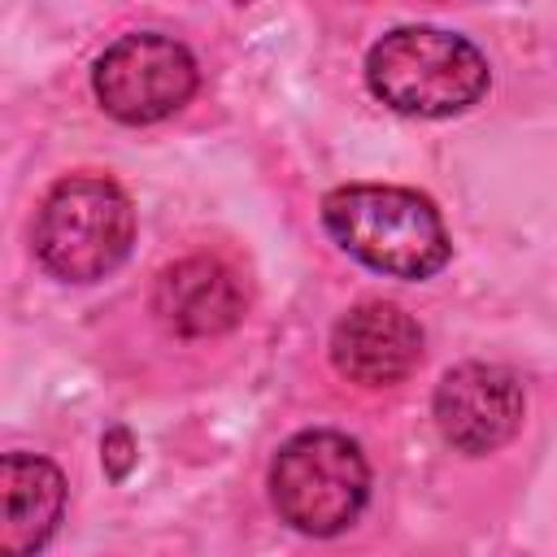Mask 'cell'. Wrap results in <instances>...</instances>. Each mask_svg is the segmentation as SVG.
<instances>
[{
  "label": "cell",
  "mask_w": 557,
  "mask_h": 557,
  "mask_svg": "<svg viewBox=\"0 0 557 557\" xmlns=\"http://www.w3.org/2000/svg\"><path fill=\"white\" fill-rule=\"evenodd\" d=\"M35 257L61 283L113 274L135 244L131 196L104 174L57 178L35 213Z\"/></svg>",
  "instance_id": "3957f363"
},
{
  "label": "cell",
  "mask_w": 557,
  "mask_h": 557,
  "mask_svg": "<svg viewBox=\"0 0 557 557\" xmlns=\"http://www.w3.org/2000/svg\"><path fill=\"white\" fill-rule=\"evenodd\" d=\"M322 226L348 257L387 278H431L453 257L440 209L413 187L344 183L322 196Z\"/></svg>",
  "instance_id": "6da1fadb"
},
{
  "label": "cell",
  "mask_w": 557,
  "mask_h": 557,
  "mask_svg": "<svg viewBox=\"0 0 557 557\" xmlns=\"http://www.w3.org/2000/svg\"><path fill=\"white\" fill-rule=\"evenodd\" d=\"M422 361V326L387 300L352 305L331 331V366L357 387H392Z\"/></svg>",
  "instance_id": "52a82bcc"
},
{
  "label": "cell",
  "mask_w": 557,
  "mask_h": 557,
  "mask_svg": "<svg viewBox=\"0 0 557 557\" xmlns=\"http://www.w3.org/2000/svg\"><path fill=\"white\" fill-rule=\"evenodd\" d=\"M152 313L183 339H209L244 318V287L218 257H183L161 270L152 287Z\"/></svg>",
  "instance_id": "ba28073f"
},
{
  "label": "cell",
  "mask_w": 557,
  "mask_h": 557,
  "mask_svg": "<svg viewBox=\"0 0 557 557\" xmlns=\"http://www.w3.org/2000/svg\"><path fill=\"white\" fill-rule=\"evenodd\" d=\"M65 513V479L48 457L4 453L0 461V557H35Z\"/></svg>",
  "instance_id": "9c48e42d"
},
{
  "label": "cell",
  "mask_w": 557,
  "mask_h": 557,
  "mask_svg": "<svg viewBox=\"0 0 557 557\" xmlns=\"http://www.w3.org/2000/svg\"><path fill=\"white\" fill-rule=\"evenodd\" d=\"M104 466H109L113 479H126V470H131V431L113 426L104 435Z\"/></svg>",
  "instance_id": "30bf717a"
},
{
  "label": "cell",
  "mask_w": 557,
  "mask_h": 557,
  "mask_svg": "<svg viewBox=\"0 0 557 557\" xmlns=\"http://www.w3.org/2000/svg\"><path fill=\"white\" fill-rule=\"evenodd\" d=\"M196 57L157 30H135L113 39L91 65V91L109 117L126 126H148L178 113L196 96Z\"/></svg>",
  "instance_id": "5b68a950"
},
{
  "label": "cell",
  "mask_w": 557,
  "mask_h": 557,
  "mask_svg": "<svg viewBox=\"0 0 557 557\" xmlns=\"http://www.w3.org/2000/svg\"><path fill=\"white\" fill-rule=\"evenodd\" d=\"M270 500L292 531L339 535L370 500V461L344 431H296L270 461Z\"/></svg>",
  "instance_id": "277c9868"
},
{
  "label": "cell",
  "mask_w": 557,
  "mask_h": 557,
  "mask_svg": "<svg viewBox=\"0 0 557 557\" xmlns=\"http://www.w3.org/2000/svg\"><path fill=\"white\" fill-rule=\"evenodd\" d=\"M522 413H527V396L518 374L492 361L453 366L431 396V418L444 444L466 457H483L509 444L522 426Z\"/></svg>",
  "instance_id": "8992f818"
},
{
  "label": "cell",
  "mask_w": 557,
  "mask_h": 557,
  "mask_svg": "<svg viewBox=\"0 0 557 557\" xmlns=\"http://www.w3.org/2000/svg\"><path fill=\"white\" fill-rule=\"evenodd\" d=\"M487 57L444 26H396L366 57V87L396 113L453 117L487 96Z\"/></svg>",
  "instance_id": "7a4b0ae2"
}]
</instances>
